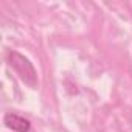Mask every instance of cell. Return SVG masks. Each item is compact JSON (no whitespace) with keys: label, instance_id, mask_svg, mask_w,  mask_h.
Here are the masks:
<instances>
[{"label":"cell","instance_id":"6da1fadb","mask_svg":"<svg viewBox=\"0 0 132 132\" xmlns=\"http://www.w3.org/2000/svg\"><path fill=\"white\" fill-rule=\"evenodd\" d=\"M6 61L10 64V67L14 69V72L20 76V79L25 84H28L30 87L37 86V73L28 57H25L23 54H20L17 51H10L6 54Z\"/></svg>","mask_w":132,"mask_h":132},{"label":"cell","instance_id":"7a4b0ae2","mask_svg":"<svg viewBox=\"0 0 132 132\" xmlns=\"http://www.w3.org/2000/svg\"><path fill=\"white\" fill-rule=\"evenodd\" d=\"M3 124L14 132H30V129H31L30 120H27L25 117L14 113V112H6L3 115Z\"/></svg>","mask_w":132,"mask_h":132}]
</instances>
